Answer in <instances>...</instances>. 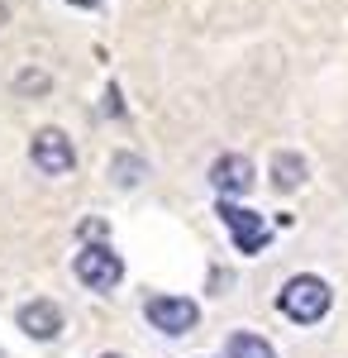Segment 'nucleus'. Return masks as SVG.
Wrapping results in <instances>:
<instances>
[{
    "instance_id": "obj_1",
    "label": "nucleus",
    "mask_w": 348,
    "mask_h": 358,
    "mask_svg": "<svg viewBox=\"0 0 348 358\" xmlns=\"http://www.w3.org/2000/svg\"><path fill=\"white\" fill-rule=\"evenodd\" d=\"M329 301H334V296H329V282H324V277H310V273L291 277V282L282 287V296H277L282 315H291L296 325H315V320H324Z\"/></svg>"
},
{
    "instance_id": "obj_2",
    "label": "nucleus",
    "mask_w": 348,
    "mask_h": 358,
    "mask_svg": "<svg viewBox=\"0 0 348 358\" xmlns=\"http://www.w3.org/2000/svg\"><path fill=\"white\" fill-rule=\"evenodd\" d=\"M29 158H34V167L43 177H67L77 167V148H72V138L62 129H38L34 143H29Z\"/></svg>"
},
{
    "instance_id": "obj_3",
    "label": "nucleus",
    "mask_w": 348,
    "mask_h": 358,
    "mask_svg": "<svg viewBox=\"0 0 348 358\" xmlns=\"http://www.w3.org/2000/svg\"><path fill=\"white\" fill-rule=\"evenodd\" d=\"M124 277V263L119 253L106 244H86L77 253V282H86L91 292H115V282Z\"/></svg>"
},
{
    "instance_id": "obj_4",
    "label": "nucleus",
    "mask_w": 348,
    "mask_h": 358,
    "mask_svg": "<svg viewBox=\"0 0 348 358\" xmlns=\"http://www.w3.org/2000/svg\"><path fill=\"white\" fill-rule=\"evenodd\" d=\"M219 220H224V229L234 234L239 253H258V248L268 244V220H263L258 210H243L234 196H219Z\"/></svg>"
},
{
    "instance_id": "obj_5",
    "label": "nucleus",
    "mask_w": 348,
    "mask_h": 358,
    "mask_svg": "<svg viewBox=\"0 0 348 358\" xmlns=\"http://www.w3.org/2000/svg\"><path fill=\"white\" fill-rule=\"evenodd\" d=\"M143 315H148V325L162 330V334H187V330H196V320H201L196 301H187V296H148V301H143Z\"/></svg>"
},
{
    "instance_id": "obj_6",
    "label": "nucleus",
    "mask_w": 348,
    "mask_h": 358,
    "mask_svg": "<svg viewBox=\"0 0 348 358\" xmlns=\"http://www.w3.org/2000/svg\"><path fill=\"white\" fill-rule=\"evenodd\" d=\"M15 320H20V330H24L29 339H43V344H48V339L62 334V306L48 301V296H38V301L20 306V315H15Z\"/></svg>"
},
{
    "instance_id": "obj_7",
    "label": "nucleus",
    "mask_w": 348,
    "mask_h": 358,
    "mask_svg": "<svg viewBox=\"0 0 348 358\" xmlns=\"http://www.w3.org/2000/svg\"><path fill=\"white\" fill-rule=\"evenodd\" d=\"M210 187L219 196L253 192V163H248L243 153H224V158H215V163H210Z\"/></svg>"
},
{
    "instance_id": "obj_8",
    "label": "nucleus",
    "mask_w": 348,
    "mask_h": 358,
    "mask_svg": "<svg viewBox=\"0 0 348 358\" xmlns=\"http://www.w3.org/2000/svg\"><path fill=\"white\" fill-rule=\"evenodd\" d=\"M272 182H277V192H296L305 182V158L300 153H277L272 158Z\"/></svg>"
},
{
    "instance_id": "obj_9",
    "label": "nucleus",
    "mask_w": 348,
    "mask_h": 358,
    "mask_svg": "<svg viewBox=\"0 0 348 358\" xmlns=\"http://www.w3.org/2000/svg\"><path fill=\"white\" fill-rule=\"evenodd\" d=\"M224 354H229V358H277V354H272V344L263 339V334H248V330L229 334V344H224Z\"/></svg>"
},
{
    "instance_id": "obj_10",
    "label": "nucleus",
    "mask_w": 348,
    "mask_h": 358,
    "mask_svg": "<svg viewBox=\"0 0 348 358\" xmlns=\"http://www.w3.org/2000/svg\"><path fill=\"white\" fill-rule=\"evenodd\" d=\"M110 177H115L119 187H138V182H143V158H138V153H115V158H110Z\"/></svg>"
},
{
    "instance_id": "obj_11",
    "label": "nucleus",
    "mask_w": 348,
    "mask_h": 358,
    "mask_svg": "<svg viewBox=\"0 0 348 358\" xmlns=\"http://www.w3.org/2000/svg\"><path fill=\"white\" fill-rule=\"evenodd\" d=\"M15 86H20V91H38V96H43V91H48V77H43V72H24Z\"/></svg>"
},
{
    "instance_id": "obj_12",
    "label": "nucleus",
    "mask_w": 348,
    "mask_h": 358,
    "mask_svg": "<svg viewBox=\"0 0 348 358\" xmlns=\"http://www.w3.org/2000/svg\"><path fill=\"white\" fill-rule=\"evenodd\" d=\"M106 110H110V115H124V101H119V86H110V91H106Z\"/></svg>"
},
{
    "instance_id": "obj_13",
    "label": "nucleus",
    "mask_w": 348,
    "mask_h": 358,
    "mask_svg": "<svg viewBox=\"0 0 348 358\" xmlns=\"http://www.w3.org/2000/svg\"><path fill=\"white\" fill-rule=\"evenodd\" d=\"M72 5H101V0H72Z\"/></svg>"
},
{
    "instance_id": "obj_14",
    "label": "nucleus",
    "mask_w": 348,
    "mask_h": 358,
    "mask_svg": "<svg viewBox=\"0 0 348 358\" xmlns=\"http://www.w3.org/2000/svg\"><path fill=\"white\" fill-rule=\"evenodd\" d=\"M106 358H115V354H106Z\"/></svg>"
}]
</instances>
